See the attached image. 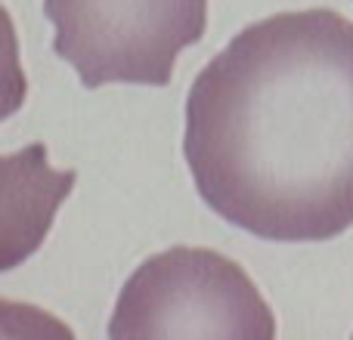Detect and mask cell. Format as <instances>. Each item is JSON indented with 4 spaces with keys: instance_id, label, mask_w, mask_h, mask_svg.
Masks as SVG:
<instances>
[{
    "instance_id": "6da1fadb",
    "label": "cell",
    "mask_w": 353,
    "mask_h": 340,
    "mask_svg": "<svg viewBox=\"0 0 353 340\" xmlns=\"http://www.w3.org/2000/svg\"><path fill=\"white\" fill-rule=\"evenodd\" d=\"M201 201L267 242H325L353 226V22L279 12L226 43L186 99Z\"/></svg>"
},
{
    "instance_id": "7a4b0ae2",
    "label": "cell",
    "mask_w": 353,
    "mask_h": 340,
    "mask_svg": "<svg viewBox=\"0 0 353 340\" xmlns=\"http://www.w3.org/2000/svg\"><path fill=\"white\" fill-rule=\"evenodd\" d=\"M276 322L239 263L208 248H171L149 257L124 281L109 325L130 337H236L270 340Z\"/></svg>"
},
{
    "instance_id": "3957f363",
    "label": "cell",
    "mask_w": 353,
    "mask_h": 340,
    "mask_svg": "<svg viewBox=\"0 0 353 340\" xmlns=\"http://www.w3.org/2000/svg\"><path fill=\"white\" fill-rule=\"evenodd\" d=\"M53 50L84 87H165L208 28V0H43Z\"/></svg>"
},
{
    "instance_id": "277c9868",
    "label": "cell",
    "mask_w": 353,
    "mask_h": 340,
    "mask_svg": "<svg viewBox=\"0 0 353 340\" xmlns=\"http://www.w3.org/2000/svg\"><path fill=\"white\" fill-rule=\"evenodd\" d=\"M74 180V170L50 164L43 142L0 155V273L22 266L41 248Z\"/></svg>"
},
{
    "instance_id": "5b68a950",
    "label": "cell",
    "mask_w": 353,
    "mask_h": 340,
    "mask_svg": "<svg viewBox=\"0 0 353 340\" xmlns=\"http://www.w3.org/2000/svg\"><path fill=\"white\" fill-rule=\"evenodd\" d=\"M25 96H28V78L19 56L16 25L6 6H0V124L22 109Z\"/></svg>"
},
{
    "instance_id": "8992f818",
    "label": "cell",
    "mask_w": 353,
    "mask_h": 340,
    "mask_svg": "<svg viewBox=\"0 0 353 340\" xmlns=\"http://www.w3.org/2000/svg\"><path fill=\"white\" fill-rule=\"evenodd\" d=\"M72 337V328L56 322L50 312L25 304L0 300V337Z\"/></svg>"
}]
</instances>
